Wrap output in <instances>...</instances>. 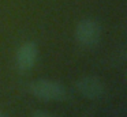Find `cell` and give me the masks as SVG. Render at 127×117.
Wrapping results in <instances>:
<instances>
[{
    "label": "cell",
    "instance_id": "cell-1",
    "mask_svg": "<svg viewBox=\"0 0 127 117\" xmlns=\"http://www.w3.org/2000/svg\"><path fill=\"white\" fill-rule=\"evenodd\" d=\"M101 24L94 18H83L77 23L74 37L78 45L85 49H92L98 45L101 40Z\"/></svg>",
    "mask_w": 127,
    "mask_h": 117
},
{
    "label": "cell",
    "instance_id": "cell-2",
    "mask_svg": "<svg viewBox=\"0 0 127 117\" xmlns=\"http://www.w3.org/2000/svg\"><path fill=\"white\" fill-rule=\"evenodd\" d=\"M29 93L41 101H63L67 97V89L58 80L36 79L29 84Z\"/></svg>",
    "mask_w": 127,
    "mask_h": 117
},
{
    "label": "cell",
    "instance_id": "cell-3",
    "mask_svg": "<svg viewBox=\"0 0 127 117\" xmlns=\"http://www.w3.org/2000/svg\"><path fill=\"white\" fill-rule=\"evenodd\" d=\"M38 57V48L37 44L33 41H26L23 42L15 52V67L19 72H28L34 67Z\"/></svg>",
    "mask_w": 127,
    "mask_h": 117
},
{
    "label": "cell",
    "instance_id": "cell-4",
    "mask_svg": "<svg viewBox=\"0 0 127 117\" xmlns=\"http://www.w3.org/2000/svg\"><path fill=\"white\" fill-rule=\"evenodd\" d=\"M75 89L82 97L88 99H100L105 94V84L98 76L86 75L77 80Z\"/></svg>",
    "mask_w": 127,
    "mask_h": 117
},
{
    "label": "cell",
    "instance_id": "cell-5",
    "mask_svg": "<svg viewBox=\"0 0 127 117\" xmlns=\"http://www.w3.org/2000/svg\"><path fill=\"white\" fill-rule=\"evenodd\" d=\"M30 117H58V116L49 113V112H45V110H36Z\"/></svg>",
    "mask_w": 127,
    "mask_h": 117
},
{
    "label": "cell",
    "instance_id": "cell-6",
    "mask_svg": "<svg viewBox=\"0 0 127 117\" xmlns=\"http://www.w3.org/2000/svg\"><path fill=\"white\" fill-rule=\"evenodd\" d=\"M0 117H6V116H4V113H3V112H0Z\"/></svg>",
    "mask_w": 127,
    "mask_h": 117
}]
</instances>
